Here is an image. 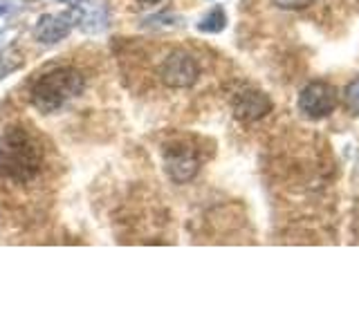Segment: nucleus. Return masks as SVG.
Listing matches in <instances>:
<instances>
[{
	"instance_id": "1",
	"label": "nucleus",
	"mask_w": 359,
	"mask_h": 336,
	"mask_svg": "<svg viewBox=\"0 0 359 336\" xmlns=\"http://www.w3.org/2000/svg\"><path fill=\"white\" fill-rule=\"evenodd\" d=\"M43 166V150L34 141L32 134L20 128L11 126L0 146V175L9 182L27 184L41 173Z\"/></svg>"
},
{
	"instance_id": "2",
	"label": "nucleus",
	"mask_w": 359,
	"mask_h": 336,
	"mask_svg": "<svg viewBox=\"0 0 359 336\" xmlns=\"http://www.w3.org/2000/svg\"><path fill=\"white\" fill-rule=\"evenodd\" d=\"M86 88L83 74L74 67H56V70L39 76L29 90L32 106L41 112H54L67 101L79 97Z\"/></svg>"
},
{
	"instance_id": "3",
	"label": "nucleus",
	"mask_w": 359,
	"mask_h": 336,
	"mask_svg": "<svg viewBox=\"0 0 359 336\" xmlns=\"http://www.w3.org/2000/svg\"><path fill=\"white\" fill-rule=\"evenodd\" d=\"M337 104H339L337 90L325 81H310L299 92V110L308 119L330 117L337 108Z\"/></svg>"
},
{
	"instance_id": "4",
	"label": "nucleus",
	"mask_w": 359,
	"mask_h": 336,
	"mask_svg": "<svg viewBox=\"0 0 359 336\" xmlns=\"http://www.w3.org/2000/svg\"><path fill=\"white\" fill-rule=\"evenodd\" d=\"M200 76L198 61L184 50H175L160 65V78L168 88H191Z\"/></svg>"
},
{
	"instance_id": "5",
	"label": "nucleus",
	"mask_w": 359,
	"mask_h": 336,
	"mask_svg": "<svg viewBox=\"0 0 359 336\" xmlns=\"http://www.w3.org/2000/svg\"><path fill=\"white\" fill-rule=\"evenodd\" d=\"M164 168H166V175L171 177L173 182L187 184L200 171V157H198L194 146H189V144L166 146V150H164Z\"/></svg>"
},
{
	"instance_id": "6",
	"label": "nucleus",
	"mask_w": 359,
	"mask_h": 336,
	"mask_svg": "<svg viewBox=\"0 0 359 336\" xmlns=\"http://www.w3.org/2000/svg\"><path fill=\"white\" fill-rule=\"evenodd\" d=\"M231 108H233L236 119H241L243 123H252V121L263 119L267 112L272 110V99L265 92H261V90L245 88L241 92L233 94Z\"/></svg>"
},
{
	"instance_id": "7",
	"label": "nucleus",
	"mask_w": 359,
	"mask_h": 336,
	"mask_svg": "<svg viewBox=\"0 0 359 336\" xmlns=\"http://www.w3.org/2000/svg\"><path fill=\"white\" fill-rule=\"evenodd\" d=\"M74 25L72 14H50V16H41L36 22V29H34V36L43 45H54L63 41L67 34H70Z\"/></svg>"
},
{
	"instance_id": "8",
	"label": "nucleus",
	"mask_w": 359,
	"mask_h": 336,
	"mask_svg": "<svg viewBox=\"0 0 359 336\" xmlns=\"http://www.w3.org/2000/svg\"><path fill=\"white\" fill-rule=\"evenodd\" d=\"M224 27H227V14H224V9L220 5L213 7L209 14H205V16L200 18V22H198V29L202 34H218Z\"/></svg>"
},
{
	"instance_id": "9",
	"label": "nucleus",
	"mask_w": 359,
	"mask_h": 336,
	"mask_svg": "<svg viewBox=\"0 0 359 336\" xmlns=\"http://www.w3.org/2000/svg\"><path fill=\"white\" fill-rule=\"evenodd\" d=\"M344 104H346V108H348L351 115L359 117V76L353 78V81L346 85V90H344Z\"/></svg>"
},
{
	"instance_id": "10",
	"label": "nucleus",
	"mask_w": 359,
	"mask_h": 336,
	"mask_svg": "<svg viewBox=\"0 0 359 336\" xmlns=\"http://www.w3.org/2000/svg\"><path fill=\"white\" fill-rule=\"evenodd\" d=\"M317 0H274V5L280 9H290V11H299V9H308L312 7Z\"/></svg>"
},
{
	"instance_id": "11",
	"label": "nucleus",
	"mask_w": 359,
	"mask_h": 336,
	"mask_svg": "<svg viewBox=\"0 0 359 336\" xmlns=\"http://www.w3.org/2000/svg\"><path fill=\"white\" fill-rule=\"evenodd\" d=\"M22 7V0H0V16H11L16 14V11H20Z\"/></svg>"
},
{
	"instance_id": "12",
	"label": "nucleus",
	"mask_w": 359,
	"mask_h": 336,
	"mask_svg": "<svg viewBox=\"0 0 359 336\" xmlns=\"http://www.w3.org/2000/svg\"><path fill=\"white\" fill-rule=\"evenodd\" d=\"M140 3H144V5H157V3H162V0H140Z\"/></svg>"
},
{
	"instance_id": "13",
	"label": "nucleus",
	"mask_w": 359,
	"mask_h": 336,
	"mask_svg": "<svg viewBox=\"0 0 359 336\" xmlns=\"http://www.w3.org/2000/svg\"><path fill=\"white\" fill-rule=\"evenodd\" d=\"M65 3H76V0H65Z\"/></svg>"
}]
</instances>
